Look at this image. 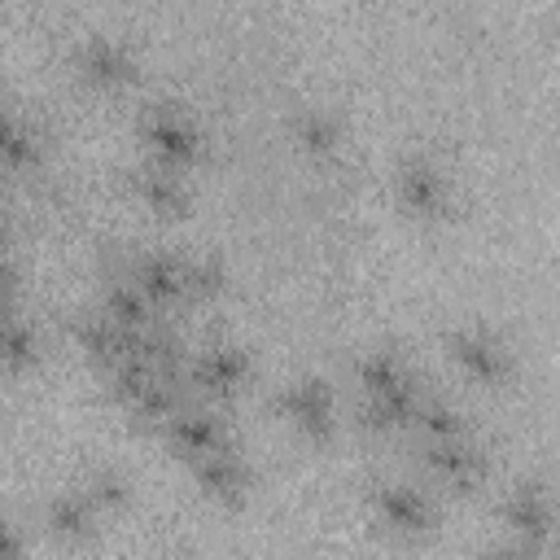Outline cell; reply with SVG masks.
<instances>
[{
    "label": "cell",
    "mask_w": 560,
    "mask_h": 560,
    "mask_svg": "<svg viewBox=\"0 0 560 560\" xmlns=\"http://www.w3.org/2000/svg\"><path fill=\"white\" fill-rule=\"evenodd\" d=\"M140 136H144L153 162L175 166V171H184V166L197 162V153H201V131H197V122H192L184 109H175V105H149L144 118H140Z\"/></svg>",
    "instance_id": "obj_1"
},
{
    "label": "cell",
    "mask_w": 560,
    "mask_h": 560,
    "mask_svg": "<svg viewBox=\"0 0 560 560\" xmlns=\"http://www.w3.org/2000/svg\"><path fill=\"white\" fill-rule=\"evenodd\" d=\"M276 407H280L284 420H289L298 433H306L311 442H328L332 429H337V402H332L328 381H319V376H298V381H289V385L280 389Z\"/></svg>",
    "instance_id": "obj_2"
},
{
    "label": "cell",
    "mask_w": 560,
    "mask_h": 560,
    "mask_svg": "<svg viewBox=\"0 0 560 560\" xmlns=\"http://www.w3.org/2000/svg\"><path fill=\"white\" fill-rule=\"evenodd\" d=\"M446 350L481 385H503L512 376V354L490 328H477V324L455 328V332H446Z\"/></svg>",
    "instance_id": "obj_3"
},
{
    "label": "cell",
    "mask_w": 560,
    "mask_h": 560,
    "mask_svg": "<svg viewBox=\"0 0 560 560\" xmlns=\"http://www.w3.org/2000/svg\"><path fill=\"white\" fill-rule=\"evenodd\" d=\"M394 188H398V201H402L411 214H420V219H438V214L446 210V201H451L446 175H442V171L433 166V158H424V153H407V158L398 162Z\"/></svg>",
    "instance_id": "obj_4"
},
{
    "label": "cell",
    "mask_w": 560,
    "mask_h": 560,
    "mask_svg": "<svg viewBox=\"0 0 560 560\" xmlns=\"http://www.w3.org/2000/svg\"><path fill=\"white\" fill-rule=\"evenodd\" d=\"M74 61H79V74L88 83H96V88H118V83H127L136 74V52L118 35H88L79 44Z\"/></svg>",
    "instance_id": "obj_5"
},
{
    "label": "cell",
    "mask_w": 560,
    "mask_h": 560,
    "mask_svg": "<svg viewBox=\"0 0 560 560\" xmlns=\"http://www.w3.org/2000/svg\"><path fill=\"white\" fill-rule=\"evenodd\" d=\"M372 508L376 516L398 529V534H424L433 525V503L429 494H420L416 486H402V481H381L372 486Z\"/></svg>",
    "instance_id": "obj_6"
},
{
    "label": "cell",
    "mask_w": 560,
    "mask_h": 560,
    "mask_svg": "<svg viewBox=\"0 0 560 560\" xmlns=\"http://www.w3.org/2000/svg\"><path fill=\"white\" fill-rule=\"evenodd\" d=\"M424 464H429L442 481H451L455 490H472V486L481 481V472H486V455H481V446L468 442V438L424 442Z\"/></svg>",
    "instance_id": "obj_7"
},
{
    "label": "cell",
    "mask_w": 560,
    "mask_h": 560,
    "mask_svg": "<svg viewBox=\"0 0 560 560\" xmlns=\"http://www.w3.org/2000/svg\"><path fill=\"white\" fill-rule=\"evenodd\" d=\"M245 376H249V359L236 346H223V341L197 350V359L188 363V381L206 394H232Z\"/></svg>",
    "instance_id": "obj_8"
},
{
    "label": "cell",
    "mask_w": 560,
    "mask_h": 560,
    "mask_svg": "<svg viewBox=\"0 0 560 560\" xmlns=\"http://www.w3.org/2000/svg\"><path fill=\"white\" fill-rule=\"evenodd\" d=\"M166 438H171L188 459H201V455H214V451L232 446L223 420H219L214 411H192V407H179V411L171 416Z\"/></svg>",
    "instance_id": "obj_9"
},
{
    "label": "cell",
    "mask_w": 560,
    "mask_h": 560,
    "mask_svg": "<svg viewBox=\"0 0 560 560\" xmlns=\"http://www.w3.org/2000/svg\"><path fill=\"white\" fill-rule=\"evenodd\" d=\"M503 516L525 542H542L551 534V499L542 481H516L503 499Z\"/></svg>",
    "instance_id": "obj_10"
},
{
    "label": "cell",
    "mask_w": 560,
    "mask_h": 560,
    "mask_svg": "<svg viewBox=\"0 0 560 560\" xmlns=\"http://www.w3.org/2000/svg\"><path fill=\"white\" fill-rule=\"evenodd\" d=\"M131 188L158 214H184L188 210V184H184V171H175V166H162V162L136 166L131 171Z\"/></svg>",
    "instance_id": "obj_11"
},
{
    "label": "cell",
    "mask_w": 560,
    "mask_h": 560,
    "mask_svg": "<svg viewBox=\"0 0 560 560\" xmlns=\"http://www.w3.org/2000/svg\"><path fill=\"white\" fill-rule=\"evenodd\" d=\"M131 280L140 284V293H144L153 306L188 302V289H184V258H175V254H144V258H136Z\"/></svg>",
    "instance_id": "obj_12"
},
{
    "label": "cell",
    "mask_w": 560,
    "mask_h": 560,
    "mask_svg": "<svg viewBox=\"0 0 560 560\" xmlns=\"http://www.w3.org/2000/svg\"><path fill=\"white\" fill-rule=\"evenodd\" d=\"M96 516H101V508H96V499H92L83 486L52 494L48 508H44V525H48L57 538H88V534L96 529Z\"/></svg>",
    "instance_id": "obj_13"
},
{
    "label": "cell",
    "mask_w": 560,
    "mask_h": 560,
    "mask_svg": "<svg viewBox=\"0 0 560 560\" xmlns=\"http://www.w3.org/2000/svg\"><path fill=\"white\" fill-rule=\"evenodd\" d=\"M192 472H197V486L206 494H214V499H241L245 486H249V468H245V459L232 446L192 459Z\"/></svg>",
    "instance_id": "obj_14"
},
{
    "label": "cell",
    "mask_w": 560,
    "mask_h": 560,
    "mask_svg": "<svg viewBox=\"0 0 560 560\" xmlns=\"http://www.w3.org/2000/svg\"><path fill=\"white\" fill-rule=\"evenodd\" d=\"M416 411H420L416 385H411V389H398V394H363V402H359V424L372 429V433H389V429L416 424Z\"/></svg>",
    "instance_id": "obj_15"
},
{
    "label": "cell",
    "mask_w": 560,
    "mask_h": 560,
    "mask_svg": "<svg viewBox=\"0 0 560 560\" xmlns=\"http://www.w3.org/2000/svg\"><path fill=\"white\" fill-rule=\"evenodd\" d=\"M101 311H105L114 324L131 328V332H140V328H149V324H153V302L140 293V284H136L131 276H118V280H109V284H105Z\"/></svg>",
    "instance_id": "obj_16"
},
{
    "label": "cell",
    "mask_w": 560,
    "mask_h": 560,
    "mask_svg": "<svg viewBox=\"0 0 560 560\" xmlns=\"http://www.w3.org/2000/svg\"><path fill=\"white\" fill-rule=\"evenodd\" d=\"M0 153L13 171H26V166H39L44 162V131L22 118V114H9L4 118V131H0Z\"/></svg>",
    "instance_id": "obj_17"
},
{
    "label": "cell",
    "mask_w": 560,
    "mask_h": 560,
    "mask_svg": "<svg viewBox=\"0 0 560 560\" xmlns=\"http://www.w3.org/2000/svg\"><path fill=\"white\" fill-rule=\"evenodd\" d=\"M359 385H363V394H398V389H411L416 376L407 372V363L394 350H372L359 359Z\"/></svg>",
    "instance_id": "obj_18"
},
{
    "label": "cell",
    "mask_w": 560,
    "mask_h": 560,
    "mask_svg": "<svg viewBox=\"0 0 560 560\" xmlns=\"http://www.w3.org/2000/svg\"><path fill=\"white\" fill-rule=\"evenodd\" d=\"M293 140H298L306 153L324 158V153H332V149L341 144V122H337L328 109L306 105V109H298V118H293Z\"/></svg>",
    "instance_id": "obj_19"
},
{
    "label": "cell",
    "mask_w": 560,
    "mask_h": 560,
    "mask_svg": "<svg viewBox=\"0 0 560 560\" xmlns=\"http://www.w3.org/2000/svg\"><path fill=\"white\" fill-rule=\"evenodd\" d=\"M416 429L424 433V442H451V438H468L464 416H459L451 402H442V398H420Z\"/></svg>",
    "instance_id": "obj_20"
},
{
    "label": "cell",
    "mask_w": 560,
    "mask_h": 560,
    "mask_svg": "<svg viewBox=\"0 0 560 560\" xmlns=\"http://www.w3.org/2000/svg\"><path fill=\"white\" fill-rule=\"evenodd\" d=\"M158 376H162V372H158L149 359H140V354H131V359H122V363H114V368H109L114 398H118V402H127V407H136V402H140V394H144Z\"/></svg>",
    "instance_id": "obj_21"
},
{
    "label": "cell",
    "mask_w": 560,
    "mask_h": 560,
    "mask_svg": "<svg viewBox=\"0 0 560 560\" xmlns=\"http://www.w3.org/2000/svg\"><path fill=\"white\" fill-rule=\"evenodd\" d=\"M35 354H39V337H35V328L13 311V315L4 319V363H9V372H22L26 363H35Z\"/></svg>",
    "instance_id": "obj_22"
},
{
    "label": "cell",
    "mask_w": 560,
    "mask_h": 560,
    "mask_svg": "<svg viewBox=\"0 0 560 560\" xmlns=\"http://www.w3.org/2000/svg\"><path fill=\"white\" fill-rule=\"evenodd\" d=\"M184 289H188V302H206L223 289V267L219 258H184Z\"/></svg>",
    "instance_id": "obj_23"
},
{
    "label": "cell",
    "mask_w": 560,
    "mask_h": 560,
    "mask_svg": "<svg viewBox=\"0 0 560 560\" xmlns=\"http://www.w3.org/2000/svg\"><path fill=\"white\" fill-rule=\"evenodd\" d=\"M83 490L96 499L101 512H114V508H122V503L131 499V481H127L118 468H96V472L83 481Z\"/></svg>",
    "instance_id": "obj_24"
},
{
    "label": "cell",
    "mask_w": 560,
    "mask_h": 560,
    "mask_svg": "<svg viewBox=\"0 0 560 560\" xmlns=\"http://www.w3.org/2000/svg\"><path fill=\"white\" fill-rule=\"evenodd\" d=\"M0 547H4V560H18V556H22V534H18L13 521L0 529Z\"/></svg>",
    "instance_id": "obj_25"
},
{
    "label": "cell",
    "mask_w": 560,
    "mask_h": 560,
    "mask_svg": "<svg viewBox=\"0 0 560 560\" xmlns=\"http://www.w3.org/2000/svg\"><path fill=\"white\" fill-rule=\"evenodd\" d=\"M486 560H534L525 547H503V551H494V556H486Z\"/></svg>",
    "instance_id": "obj_26"
}]
</instances>
